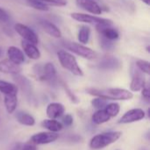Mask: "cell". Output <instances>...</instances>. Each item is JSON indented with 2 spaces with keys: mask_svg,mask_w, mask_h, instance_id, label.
I'll list each match as a JSON object with an SVG mask.
<instances>
[{
  "mask_svg": "<svg viewBox=\"0 0 150 150\" xmlns=\"http://www.w3.org/2000/svg\"><path fill=\"white\" fill-rule=\"evenodd\" d=\"M86 92L96 97H101L105 100L127 101L131 100L134 95L131 91L124 88H87Z\"/></svg>",
  "mask_w": 150,
  "mask_h": 150,
  "instance_id": "cell-1",
  "label": "cell"
},
{
  "mask_svg": "<svg viewBox=\"0 0 150 150\" xmlns=\"http://www.w3.org/2000/svg\"><path fill=\"white\" fill-rule=\"evenodd\" d=\"M122 135L121 132H105L95 135L90 141V148L101 149L117 141Z\"/></svg>",
  "mask_w": 150,
  "mask_h": 150,
  "instance_id": "cell-2",
  "label": "cell"
},
{
  "mask_svg": "<svg viewBox=\"0 0 150 150\" xmlns=\"http://www.w3.org/2000/svg\"><path fill=\"white\" fill-rule=\"evenodd\" d=\"M57 57H58L61 65L64 69L70 72L73 75H76L78 77L83 76V70L78 65L76 57L72 54H70L69 52L66 50H59L57 52Z\"/></svg>",
  "mask_w": 150,
  "mask_h": 150,
  "instance_id": "cell-3",
  "label": "cell"
},
{
  "mask_svg": "<svg viewBox=\"0 0 150 150\" xmlns=\"http://www.w3.org/2000/svg\"><path fill=\"white\" fill-rule=\"evenodd\" d=\"M65 47H66V49H68L69 50L76 54L77 56H80L88 60H93L98 56V54L95 50H93L91 48L86 47L83 44H80V43L69 42L65 43Z\"/></svg>",
  "mask_w": 150,
  "mask_h": 150,
  "instance_id": "cell-4",
  "label": "cell"
},
{
  "mask_svg": "<svg viewBox=\"0 0 150 150\" xmlns=\"http://www.w3.org/2000/svg\"><path fill=\"white\" fill-rule=\"evenodd\" d=\"M71 18L76 21L83 22V23H90V24H104V25H112V21L108 19L100 18L98 16H92L88 15L85 13H80V12H73L70 14Z\"/></svg>",
  "mask_w": 150,
  "mask_h": 150,
  "instance_id": "cell-5",
  "label": "cell"
},
{
  "mask_svg": "<svg viewBox=\"0 0 150 150\" xmlns=\"http://www.w3.org/2000/svg\"><path fill=\"white\" fill-rule=\"evenodd\" d=\"M14 29L25 41H27L33 44H37L39 42L38 35L33 29H31L27 26L22 23H16L14 25Z\"/></svg>",
  "mask_w": 150,
  "mask_h": 150,
  "instance_id": "cell-6",
  "label": "cell"
},
{
  "mask_svg": "<svg viewBox=\"0 0 150 150\" xmlns=\"http://www.w3.org/2000/svg\"><path fill=\"white\" fill-rule=\"evenodd\" d=\"M59 138L57 133L54 132H42L38 133L33 135L30 139V141L35 145H42V144H48L55 141Z\"/></svg>",
  "mask_w": 150,
  "mask_h": 150,
  "instance_id": "cell-7",
  "label": "cell"
},
{
  "mask_svg": "<svg viewBox=\"0 0 150 150\" xmlns=\"http://www.w3.org/2000/svg\"><path fill=\"white\" fill-rule=\"evenodd\" d=\"M145 111L142 109H132L127 111L119 120L120 124H130L142 120L145 118Z\"/></svg>",
  "mask_w": 150,
  "mask_h": 150,
  "instance_id": "cell-8",
  "label": "cell"
},
{
  "mask_svg": "<svg viewBox=\"0 0 150 150\" xmlns=\"http://www.w3.org/2000/svg\"><path fill=\"white\" fill-rule=\"evenodd\" d=\"M41 80L53 82L56 80V69L52 63H47L41 66L40 74L38 77Z\"/></svg>",
  "mask_w": 150,
  "mask_h": 150,
  "instance_id": "cell-9",
  "label": "cell"
},
{
  "mask_svg": "<svg viewBox=\"0 0 150 150\" xmlns=\"http://www.w3.org/2000/svg\"><path fill=\"white\" fill-rule=\"evenodd\" d=\"M96 29L100 34V35L105 37L110 41L117 40L120 37L119 32L115 28L112 27V26L104 25V24H96Z\"/></svg>",
  "mask_w": 150,
  "mask_h": 150,
  "instance_id": "cell-10",
  "label": "cell"
},
{
  "mask_svg": "<svg viewBox=\"0 0 150 150\" xmlns=\"http://www.w3.org/2000/svg\"><path fill=\"white\" fill-rule=\"evenodd\" d=\"M39 25L40 27L43 29L44 32H46L47 34H49L50 36L54 37V38H60L62 37V32L61 30L52 22L41 19L39 20Z\"/></svg>",
  "mask_w": 150,
  "mask_h": 150,
  "instance_id": "cell-11",
  "label": "cell"
},
{
  "mask_svg": "<svg viewBox=\"0 0 150 150\" xmlns=\"http://www.w3.org/2000/svg\"><path fill=\"white\" fill-rule=\"evenodd\" d=\"M76 4L79 7L92 14L99 15L102 13L101 6L93 0H76Z\"/></svg>",
  "mask_w": 150,
  "mask_h": 150,
  "instance_id": "cell-12",
  "label": "cell"
},
{
  "mask_svg": "<svg viewBox=\"0 0 150 150\" xmlns=\"http://www.w3.org/2000/svg\"><path fill=\"white\" fill-rule=\"evenodd\" d=\"M64 111H65V108L60 103H51L47 105L46 110L47 116L52 119H56L62 117Z\"/></svg>",
  "mask_w": 150,
  "mask_h": 150,
  "instance_id": "cell-13",
  "label": "cell"
},
{
  "mask_svg": "<svg viewBox=\"0 0 150 150\" xmlns=\"http://www.w3.org/2000/svg\"><path fill=\"white\" fill-rule=\"evenodd\" d=\"M21 72L20 65L11 62L10 59H4L0 61V72L8 74H18Z\"/></svg>",
  "mask_w": 150,
  "mask_h": 150,
  "instance_id": "cell-14",
  "label": "cell"
},
{
  "mask_svg": "<svg viewBox=\"0 0 150 150\" xmlns=\"http://www.w3.org/2000/svg\"><path fill=\"white\" fill-rule=\"evenodd\" d=\"M21 45H22V48H23L25 54L30 59L36 60V59H39L40 57V52L39 49L35 46V44L23 40L21 42Z\"/></svg>",
  "mask_w": 150,
  "mask_h": 150,
  "instance_id": "cell-15",
  "label": "cell"
},
{
  "mask_svg": "<svg viewBox=\"0 0 150 150\" xmlns=\"http://www.w3.org/2000/svg\"><path fill=\"white\" fill-rule=\"evenodd\" d=\"M7 56L8 59H10L11 62L17 64V65H21L25 62V55L18 48L15 46H11L7 50Z\"/></svg>",
  "mask_w": 150,
  "mask_h": 150,
  "instance_id": "cell-16",
  "label": "cell"
},
{
  "mask_svg": "<svg viewBox=\"0 0 150 150\" xmlns=\"http://www.w3.org/2000/svg\"><path fill=\"white\" fill-rule=\"evenodd\" d=\"M146 86V80L142 72H137L134 73L132 81L130 83V89L133 92L141 91Z\"/></svg>",
  "mask_w": 150,
  "mask_h": 150,
  "instance_id": "cell-17",
  "label": "cell"
},
{
  "mask_svg": "<svg viewBox=\"0 0 150 150\" xmlns=\"http://www.w3.org/2000/svg\"><path fill=\"white\" fill-rule=\"evenodd\" d=\"M4 103L6 109V111L9 114H11L15 111L18 104V93H11L4 95Z\"/></svg>",
  "mask_w": 150,
  "mask_h": 150,
  "instance_id": "cell-18",
  "label": "cell"
},
{
  "mask_svg": "<svg viewBox=\"0 0 150 150\" xmlns=\"http://www.w3.org/2000/svg\"><path fill=\"white\" fill-rule=\"evenodd\" d=\"M120 66L119 59L114 57H106L99 63V68L103 70H116Z\"/></svg>",
  "mask_w": 150,
  "mask_h": 150,
  "instance_id": "cell-19",
  "label": "cell"
},
{
  "mask_svg": "<svg viewBox=\"0 0 150 150\" xmlns=\"http://www.w3.org/2000/svg\"><path fill=\"white\" fill-rule=\"evenodd\" d=\"M41 126L50 132H54V133H57L60 132L62 127L63 125L62 123H60L59 121H57L56 119H45L41 122Z\"/></svg>",
  "mask_w": 150,
  "mask_h": 150,
  "instance_id": "cell-20",
  "label": "cell"
},
{
  "mask_svg": "<svg viewBox=\"0 0 150 150\" xmlns=\"http://www.w3.org/2000/svg\"><path fill=\"white\" fill-rule=\"evenodd\" d=\"M111 119V117L105 111V109L98 110L91 117V120L95 125H101L104 123L108 122Z\"/></svg>",
  "mask_w": 150,
  "mask_h": 150,
  "instance_id": "cell-21",
  "label": "cell"
},
{
  "mask_svg": "<svg viewBox=\"0 0 150 150\" xmlns=\"http://www.w3.org/2000/svg\"><path fill=\"white\" fill-rule=\"evenodd\" d=\"M16 118L18 121V123H20L21 125L26 126H33L35 124V119L34 118L24 111H18L16 114Z\"/></svg>",
  "mask_w": 150,
  "mask_h": 150,
  "instance_id": "cell-22",
  "label": "cell"
},
{
  "mask_svg": "<svg viewBox=\"0 0 150 150\" xmlns=\"http://www.w3.org/2000/svg\"><path fill=\"white\" fill-rule=\"evenodd\" d=\"M90 35H91V28L84 25L81 26L78 31V35H77L78 41L83 44H86L88 43L90 40Z\"/></svg>",
  "mask_w": 150,
  "mask_h": 150,
  "instance_id": "cell-23",
  "label": "cell"
},
{
  "mask_svg": "<svg viewBox=\"0 0 150 150\" xmlns=\"http://www.w3.org/2000/svg\"><path fill=\"white\" fill-rule=\"evenodd\" d=\"M0 92L3 93L4 95L18 93V88L16 85H14L12 83L0 80Z\"/></svg>",
  "mask_w": 150,
  "mask_h": 150,
  "instance_id": "cell-24",
  "label": "cell"
},
{
  "mask_svg": "<svg viewBox=\"0 0 150 150\" xmlns=\"http://www.w3.org/2000/svg\"><path fill=\"white\" fill-rule=\"evenodd\" d=\"M104 109L108 113V115L111 117V118H115L116 116H118V114L120 113V106L117 103H107Z\"/></svg>",
  "mask_w": 150,
  "mask_h": 150,
  "instance_id": "cell-25",
  "label": "cell"
},
{
  "mask_svg": "<svg viewBox=\"0 0 150 150\" xmlns=\"http://www.w3.org/2000/svg\"><path fill=\"white\" fill-rule=\"evenodd\" d=\"M27 3L29 4L30 6H32L33 8L39 10V11H47L49 10V7L47 4L42 3L40 0H27Z\"/></svg>",
  "mask_w": 150,
  "mask_h": 150,
  "instance_id": "cell-26",
  "label": "cell"
},
{
  "mask_svg": "<svg viewBox=\"0 0 150 150\" xmlns=\"http://www.w3.org/2000/svg\"><path fill=\"white\" fill-rule=\"evenodd\" d=\"M136 66L139 68V70L142 73H146V74L150 73L149 62H148L146 60H142V59H138L136 61Z\"/></svg>",
  "mask_w": 150,
  "mask_h": 150,
  "instance_id": "cell-27",
  "label": "cell"
},
{
  "mask_svg": "<svg viewBox=\"0 0 150 150\" xmlns=\"http://www.w3.org/2000/svg\"><path fill=\"white\" fill-rule=\"evenodd\" d=\"M106 104H107V100L101 97H96L93 100H91V105L97 110L104 109Z\"/></svg>",
  "mask_w": 150,
  "mask_h": 150,
  "instance_id": "cell-28",
  "label": "cell"
},
{
  "mask_svg": "<svg viewBox=\"0 0 150 150\" xmlns=\"http://www.w3.org/2000/svg\"><path fill=\"white\" fill-rule=\"evenodd\" d=\"M99 42H100V47L105 50H109L113 47L112 41H110V40L106 39L105 37L102 36V35H100Z\"/></svg>",
  "mask_w": 150,
  "mask_h": 150,
  "instance_id": "cell-29",
  "label": "cell"
},
{
  "mask_svg": "<svg viewBox=\"0 0 150 150\" xmlns=\"http://www.w3.org/2000/svg\"><path fill=\"white\" fill-rule=\"evenodd\" d=\"M47 5L54 6H65L67 4V0H40Z\"/></svg>",
  "mask_w": 150,
  "mask_h": 150,
  "instance_id": "cell-30",
  "label": "cell"
},
{
  "mask_svg": "<svg viewBox=\"0 0 150 150\" xmlns=\"http://www.w3.org/2000/svg\"><path fill=\"white\" fill-rule=\"evenodd\" d=\"M62 87H63V88H64V90H65V92H66V94H67V95L69 96V98L71 100V102L72 103H77L78 102H79V100H78V98L72 93V91L68 88V86L65 84V83H63L62 84Z\"/></svg>",
  "mask_w": 150,
  "mask_h": 150,
  "instance_id": "cell-31",
  "label": "cell"
},
{
  "mask_svg": "<svg viewBox=\"0 0 150 150\" xmlns=\"http://www.w3.org/2000/svg\"><path fill=\"white\" fill-rule=\"evenodd\" d=\"M73 117L70 114H66L62 117V124L66 126H70L73 124Z\"/></svg>",
  "mask_w": 150,
  "mask_h": 150,
  "instance_id": "cell-32",
  "label": "cell"
},
{
  "mask_svg": "<svg viewBox=\"0 0 150 150\" xmlns=\"http://www.w3.org/2000/svg\"><path fill=\"white\" fill-rule=\"evenodd\" d=\"M142 97L149 103L150 100V91H149V88H147L146 86L142 89Z\"/></svg>",
  "mask_w": 150,
  "mask_h": 150,
  "instance_id": "cell-33",
  "label": "cell"
},
{
  "mask_svg": "<svg viewBox=\"0 0 150 150\" xmlns=\"http://www.w3.org/2000/svg\"><path fill=\"white\" fill-rule=\"evenodd\" d=\"M9 19V16L6 11L0 7V22H6Z\"/></svg>",
  "mask_w": 150,
  "mask_h": 150,
  "instance_id": "cell-34",
  "label": "cell"
},
{
  "mask_svg": "<svg viewBox=\"0 0 150 150\" xmlns=\"http://www.w3.org/2000/svg\"><path fill=\"white\" fill-rule=\"evenodd\" d=\"M21 150H37V148H36V145L33 144V142L29 141L27 143H25L23 147Z\"/></svg>",
  "mask_w": 150,
  "mask_h": 150,
  "instance_id": "cell-35",
  "label": "cell"
},
{
  "mask_svg": "<svg viewBox=\"0 0 150 150\" xmlns=\"http://www.w3.org/2000/svg\"><path fill=\"white\" fill-rule=\"evenodd\" d=\"M143 3H145L146 4H148V5H149V4H150V1L149 0H142Z\"/></svg>",
  "mask_w": 150,
  "mask_h": 150,
  "instance_id": "cell-36",
  "label": "cell"
},
{
  "mask_svg": "<svg viewBox=\"0 0 150 150\" xmlns=\"http://www.w3.org/2000/svg\"><path fill=\"white\" fill-rule=\"evenodd\" d=\"M3 53H4V52H3V49H2V48L0 47V57H1L2 56H3Z\"/></svg>",
  "mask_w": 150,
  "mask_h": 150,
  "instance_id": "cell-37",
  "label": "cell"
},
{
  "mask_svg": "<svg viewBox=\"0 0 150 150\" xmlns=\"http://www.w3.org/2000/svg\"><path fill=\"white\" fill-rule=\"evenodd\" d=\"M147 50H148V52H149V47H148V48H147Z\"/></svg>",
  "mask_w": 150,
  "mask_h": 150,
  "instance_id": "cell-38",
  "label": "cell"
},
{
  "mask_svg": "<svg viewBox=\"0 0 150 150\" xmlns=\"http://www.w3.org/2000/svg\"><path fill=\"white\" fill-rule=\"evenodd\" d=\"M117 150H120V149H117Z\"/></svg>",
  "mask_w": 150,
  "mask_h": 150,
  "instance_id": "cell-39",
  "label": "cell"
}]
</instances>
